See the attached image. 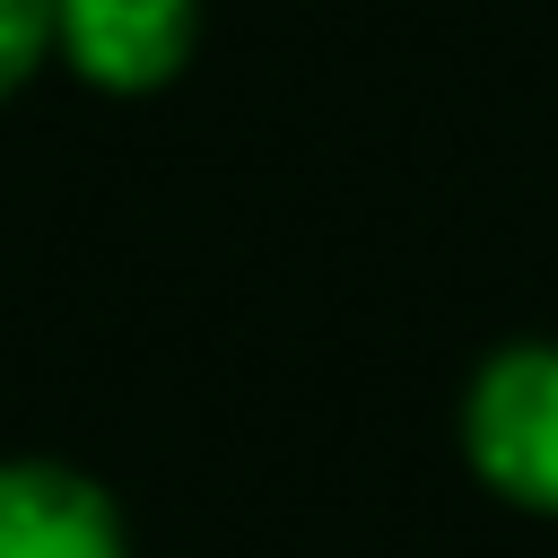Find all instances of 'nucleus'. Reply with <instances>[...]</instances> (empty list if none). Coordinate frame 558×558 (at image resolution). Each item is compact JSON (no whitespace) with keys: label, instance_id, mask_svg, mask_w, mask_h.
Listing matches in <instances>:
<instances>
[{"label":"nucleus","instance_id":"1","mask_svg":"<svg viewBox=\"0 0 558 558\" xmlns=\"http://www.w3.org/2000/svg\"><path fill=\"white\" fill-rule=\"evenodd\" d=\"M453 445H462V471L497 506L558 523V340L488 349L462 384Z\"/></svg>","mask_w":558,"mask_h":558},{"label":"nucleus","instance_id":"2","mask_svg":"<svg viewBox=\"0 0 558 558\" xmlns=\"http://www.w3.org/2000/svg\"><path fill=\"white\" fill-rule=\"evenodd\" d=\"M201 52V0H52V61L96 96H157Z\"/></svg>","mask_w":558,"mask_h":558},{"label":"nucleus","instance_id":"3","mask_svg":"<svg viewBox=\"0 0 558 558\" xmlns=\"http://www.w3.org/2000/svg\"><path fill=\"white\" fill-rule=\"evenodd\" d=\"M0 558H131V523L96 471L0 453Z\"/></svg>","mask_w":558,"mask_h":558},{"label":"nucleus","instance_id":"4","mask_svg":"<svg viewBox=\"0 0 558 558\" xmlns=\"http://www.w3.org/2000/svg\"><path fill=\"white\" fill-rule=\"evenodd\" d=\"M52 61V0H0V105Z\"/></svg>","mask_w":558,"mask_h":558}]
</instances>
